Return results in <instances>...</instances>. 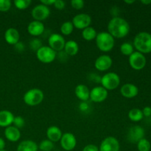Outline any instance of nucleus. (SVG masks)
Segmentation results:
<instances>
[{"mask_svg": "<svg viewBox=\"0 0 151 151\" xmlns=\"http://www.w3.org/2000/svg\"><path fill=\"white\" fill-rule=\"evenodd\" d=\"M88 104H87L86 102H82V103L80 104V109H81V111H86L87 109H88Z\"/></svg>", "mask_w": 151, "mask_h": 151, "instance_id": "a19ab883", "label": "nucleus"}, {"mask_svg": "<svg viewBox=\"0 0 151 151\" xmlns=\"http://www.w3.org/2000/svg\"><path fill=\"white\" fill-rule=\"evenodd\" d=\"M108 94V91L103 86H95L90 90L89 100L93 103H103L107 99Z\"/></svg>", "mask_w": 151, "mask_h": 151, "instance_id": "4468645a", "label": "nucleus"}, {"mask_svg": "<svg viewBox=\"0 0 151 151\" xmlns=\"http://www.w3.org/2000/svg\"><path fill=\"white\" fill-rule=\"evenodd\" d=\"M83 151H99V147L93 144L87 145L83 147Z\"/></svg>", "mask_w": 151, "mask_h": 151, "instance_id": "e433bc0d", "label": "nucleus"}, {"mask_svg": "<svg viewBox=\"0 0 151 151\" xmlns=\"http://www.w3.org/2000/svg\"><path fill=\"white\" fill-rule=\"evenodd\" d=\"M44 98V92L37 88H30L25 92L23 96V100L29 106H36L42 103Z\"/></svg>", "mask_w": 151, "mask_h": 151, "instance_id": "20e7f679", "label": "nucleus"}, {"mask_svg": "<svg viewBox=\"0 0 151 151\" xmlns=\"http://www.w3.org/2000/svg\"><path fill=\"white\" fill-rule=\"evenodd\" d=\"M60 144L64 150L71 151L74 150L77 145L76 137L72 133H64L60 139Z\"/></svg>", "mask_w": 151, "mask_h": 151, "instance_id": "ddd939ff", "label": "nucleus"}, {"mask_svg": "<svg viewBox=\"0 0 151 151\" xmlns=\"http://www.w3.org/2000/svg\"><path fill=\"white\" fill-rule=\"evenodd\" d=\"M4 147H5V142L2 138L0 137V150H4Z\"/></svg>", "mask_w": 151, "mask_h": 151, "instance_id": "79ce46f5", "label": "nucleus"}, {"mask_svg": "<svg viewBox=\"0 0 151 151\" xmlns=\"http://www.w3.org/2000/svg\"><path fill=\"white\" fill-rule=\"evenodd\" d=\"M120 94L125 98H134L139 94V88L132 83H125L120 88Z\"/></svg>", "mask_w": 151, "mask_h": 151, "instance_id": "f3484780", "label": "nucleus"}, {"mask_svg": "<svg viewBox=\"0 0 151 151\" xmlns=\"http://www.w3.org/2000/svg\"><path fill=\"white\" fill-rule=\"evenodd\" d=\"M91 22V17L86 13H79L74 16L72 21L74 27L82 30L88 27H90Z\"/></svg>", "mask_w": 151, "mask_h": 151, "instance_id": "f8f14e48", "label": "nucleus"}, {"mask_svg": "<svg viewBox=\"0 0 151 151\" xmlns=\"http://www.w3.org/2000/svg\"><path fill=\"white\" fill-rule=\"evenodd\" d=\"M20 35L16 28L10 27L8 28L4 32V40L6 42L10 45H13L17 44L19 41Z\"/></svg>", "mask_w": 151, "mask_h": 151, "instance_id": "a211bd4d", "label": "nucleus"}, {"mask_svg": "<svg viewBox=\"0 0 151 151\" xmlns=\"http://www.w3.org/2000/svg\"><path fill=\"white\" fill-rule=\"evenodd\" d=\"M13 124V126L17 128L18 129H20V128H23V127L24 126L25 120L22 116H16L14 117Z\"/></svg>", "mask_w": 151, "mask_h": 151, "instance_id": "473e14b6", "label": "nucleus"}, {"mask_svg": "<svg viewBox=\"0 0 151 151\" xmlns=\"http://www.w3.org/2000/svg\"><path fill=\"white\" fill-rule=\"evenodd\" d=\"M108 32L114 38H123L130 32V25L123 18L114 17L108 24Z\"/></svg>", "mask_w": 151, "mask_h": 151, "instance_id": "f257e3e1", "label": "nucleus"}, {"mask_svg": "<svg viewBox=\"0 0 151 151\" xmlns=\"http://www.w3.org/2000/svg\"><path fill=\"white\" fill-rule=\"evenodd\" d=\"M150 142L147 139L143 138L137 143V149L139 151H150Z\"/></svg>", "mask_w": 151, "mask_h": 151, "instance_id": "c756f323", "label": "nucleus"}, {"mask_svg": "<svg viewBox=\"0 0 151 151\" xmlns=\"http://www.w3.org/2000/svg\"><path fill=\"white\" fill-rule=\"evenodd\" d=\"M54 6L58 10H63L66 6V3L63 0H55L54 3Z\"/></svg>", "mask_w": 151, "mask_h": 151, "instance_id": "c9c22d12", "label": "nucleus"}, {"mask_svg": "<svg viewBox=\"0 0 151 151\" xmlns=\"http://www.w3.org/2000/svg\"><path fill=\"white\" fill-rule=\"evenodd\" d=\"M128 62L132 69L139 71L144 69L145 66H146L147 60L144 54L136 51L129 56Z\"/></svg>", "mask_w": 151, "mask_h": 151, "instance_id": "0eeeda50", "label": "nucleus"}, {"mask_svg": "<svg viewBox=\"0 0 151 151\" xmlns=\"http://www.w3.org/2000/svg\"><path fill=\"white\" fill-rule=\"evenodd\" d=\"M57 57V52L49 46H42L36 52V58L43 63H50L54 61Z\"/></svg>", "mask_w": 151, "mask_h": 151, "instance_id": "423d86ee", "label": "nucleus"}, {"mask_svg": "<svg viewBox=\"0 0 151 151\" xmlns=\"http://www.w3.org/2000/svg\"><path fill=\"white\" fill-rule=\"evenodd\" d=\"M50 7L40 3L32 8L31 16L33 20L42 22V21L46 20L50 16Z\"/></svg>", "mask_w": 151, "mask_h": 151, "instance_id": "6e6552de", "label": "nucleus"}, {"mask_svg": "<svg viewBox=\"0 0 151 151\" xmlns=\"http://www.w3.org/2000/svg\"><path fill=\"white\" fill-rule=\"evenodd\" d=\"M4 137L8 141L11 142H16L21 138V131L13 125L7 127L4 130Z\"/></svg>", "mask_w": 151, "mask_h": 151, "instance_id": "6ab92c4d", "label": "nucleus"}, {"mask_svg": "<svg viewBox=\"0 0 151 151\" xmlns=\"http://www.w3.org/2000/svg\"><path fill=\"white\" fill-rule=\"evenodd\" d=\"M38 146L41 151H52L54 149V143L49 139L42 140Z\"/></svg>", "mask_w": 151, "mask_h": 151, "instance_id": "c85d7f7f", "label": "nucleus"}, {"mask_svg": "<svg viewBox=\"0 0 151 151\" xmlns=\"http://www.w3.org/2000/svg\"><path fill=\"white\" fill-rule=\"evenodd\" d=\"M143 114L142 111L140 110L139 109H132L128 112V118L133 122H139L143 119Z\"/></svg>", "mask_w": 151, "mask_h": 151, "instance_id": "a878e982", "label": "nucleus"}, {"mask_svg": "<svg viewBox=\"0 0 151 151\" xmlns=\"http://www.w3.org/2000/svg\"><path fill=\"white\" fill-rule=\"evenodd\" d=\"M101 86L107 91H112L117 88L120 84V78L115 72H107L100 78Z\"/></svg>", "mask_w": 151, "mask_h": 151, "instance_id": "39448f33", "label": "nucleus"}, {"mask_svg": "<svg viewBox=\"0 0 151 151\" xmlns=\"http://www.w3.org/2000/svg\"><path fill=\"white\" fill-rule=\"evenodd\" d=\"M141 3L143 4H146V5H147V4H151V0H142Z\"/></svg>", "mask_w": 151, "mask_h": 151, "instance_id": "37998d69", "label": "nucleus"}, {"mask_svg": "<svg viewBox=\"0 0 151 151\" xmlns=\"http://www.w3.org/2000/svg\"><path fill=\"white\" fill-rule=\"evenodd\" d=\"M14 47H15V50H16L17 52H23L25 49L24 48L25 47L23 43L20 42V41H19L17 44H15Z\"/></svg>", "mask_w": 151, "mask_h": 151, "instance_id": "4c0bfd02", "label": "nucleus"}, {"mask_svg": "<svg viewBox=\"0 0 151 151\" xmlns=\"http://www.w3.org/2000/svg\"><path fill=\"white\" fill-rule=\"evenodd\" d=\"M14 5L19 10H25L30 6L31 0H15Z\"/></svg>", "mask_w": 151, "mask_h": 151, "instance_id": "7c9ffc66", "label": "nucleus"}, {"mask_svg": "<svg viewBox=\"0 0 151 151\" xmlns=\"http://www.w3.org/2000/svg\"><path fill=\"white\" fill-rule=\"evenodd\" d=\"M119 50H120V52L123 55L130 56L134 52V47L131 43L125 42L121 44Z\"/></svg>", "mask_w": 151, "mask_h": 151, "instance_id": "cd10ccee", "label": "nucleus"}, {"mask_svg": "<svg viewBox=\"0 0 151 151\" xmlns=\"http://www.w3.org/2000/svg\"><path fill=\"white\" fill-rule=\"evenodd\" d=\"M48 44L49 47L57 52L63 51L66 41L64 37L61 34L52 33L49 37Z\"/></svg>", "mask_w": 151, "mask_h": 151, "instance_id": "1a4fd4ad", "label": "nucleus"}, {"mask_svg": "<svg viewBox=\"0 0 151 151\" xmlns=\"http://www.w3.org/2000/svg\"><path fill=\"white\" fill-rule=\"evenodd\" d=\"M71 5L75 10H81L84 7L85 2L83 0H72L71 1Z\"/></svg>", "mask_w": 151, "mask_h": 151, "instance_id": "f704fd0d", "label": "nucleus"}, {"mask_svg": "<svg viewBox=\"0 0 151 151\" xmlns=\"http://www.w3.org/2000/svg\"><path fill=\"white\" fill-rule=\"evenodd\" d=\"M113 64V60L109 55H102L99 56L94 62V67L100 72L108 71Z\"/></svg>", "mask_w": 151, "mask_h": 151, "instance_id": "2eb2a0df", "label": "nucleus"}, {"mask_svg": "<svg viewBox=\"0 0 151 151\" xmlns=\"http://www.w3.org/2000/svg\"><path fill=\"white\" fill-rule=\"evenodd\" d=\"M96 45L99 50L108 52L113 50L114 47V38L108 32H100L97 33L95 38Z\"/></svg>", "mask_w": 151, "mask_h": 151, "instance_id": "7ed1b4c3", "label": "nucleus"}, {"mask_svg": "<svg viewBox=\"0 0 151 151\" xmlns=\"http://www.w3.org/2000/svg\"><path fill=\"white\" fill-rule=\"evenodd\" d=\"M75 94L77 98L81 102H86L89 100L90 90L88 87L84 84H79L75 87Z\"/></svg>", "mask_w": 151, "mask_h": 151, "instance_id": "aec40b11", "label": "nucleus"}, {"mask_svg": "<svg viewBox=\"0 0 151 151\" xmlns=\"http://www.w3.org/2000/svg\"><path fill=\"white\" fill-rule=\"evenodd\" d=\"M17 151H38V146L35 142L32 140H23L18 145Z\"/></svg>", "mask_w": 151, "mask_h": 151, "instance_id": "5701e85b", "label": "nucleus"}, {"mask_svg": "<svg viewBox=\"0 0 151 151\" xmlns=\"http://www.w3.org/2000/svg\"><path fill=\"white\" fill-rule=\"evenodd\" d=\"M137 52L142 54L151 52V34L147 32H140L136 35L133 44Z\"/></svg>", "mask_w": 151, "mask_h": 151, "instance_id": "f03ea898", "label": "nucleus"}, {"mask_svg": "<svg viewBox=\"0 0 151 151\" xmlns=\"http://www.w3.org/2000/svg\"><path fill=\"white\" fill-rule=\"evenodd\" d=\"M15 116L11 111L7 110L0 111V127L7 128L13 124Z\"/></svg>", "mask_w": 151, "mask_h": 151, "instance_id": "4be33fe9", "label": "nucleus"}, {"mask_svg": "<svg viewBox=\"0 0 151 151\" xmlns=\"http://www.w3.org/2000/svg\"><path fill=\"white\" fill-rule=\"evenodd\" d=\"M145 130L140 125H134L129 128L127 134V140L133 144H137L145 137Z\"/></svg>", "mask_w": 151, "mask_h": 151, "instance_id": "9d476101", "label": "nucleus"}, {"mask_svg": "<svg viewBox=\"0 0 151 151\" xmlns=\"http://www.w3.org/2000/svg\"><path fill=\"white\" fill-rule=\"evenodd\" d=\"M143 116H146V117H149L151 116V108L150 106H146L142 110Z\"/></svg>", "mask_w": 151, "mask_h": 151, "instance_id": "58836bf2", "label": "nucleus"}, {"mask_svg": "<svg viewBox=\"0 0 151 151\" xmlns=\"http://www.w3.org/2000/svg\"><path fill=\"white\" fill-rule=\"evenodd\" d=\"M120 145L119 141L114 137H108L100 143L99 151H119Z\"/></svg>", "mask_w": 151, "mask_h": 151, "instance_id": "9b49d317", "label": "nucleus"}, {"mask_svg": "<svg viewBox=\"0 0 151 151\" xmlns=\"http://www.w3.org/2000/svg\"><path fill=\"white\" fill-rule=\"evenodd\" d=\"M42 46L41 40H39L38 38H33L29 42V47L32 51L37 52Z\"/></svg>", "mask_w": 151, "mask_h": 151, "instance_id": "2f4dec72", "label": "nucleus"}, {"mask_svg": "<svg viewBox=\"0 0 151 151\" xmlns=\"http://www.w3.org/2000/svg\"><path fill=\"white\" fill-rule=\"evenodd\" d=\"M74 29H75V27H74L72 22H70V21H67V22H65L62 24L61 26H60V30L62 35L68 36V35H71Z\"/></svg>", "mask_w": 151, "mask_h": 151, "instance_id": "bb28decb", "label": "nucleus"}, {"mask_svg": "<svg viewBox=\"0 0 151 151\" xmlns=\"http://www.w3.org/2000/svg\"><path fill=\"white\" fill-rule=\"evenodd\" d=\"M63 51L67 55L75 56L79 52V45L74 40H69V41H66Z\"/></svg>", "mask_w": 151, "mask_h": 151, "instance_id": "b1692460", "label": "nucleus"}, {"mask_svg": "<svg viewBox=\"0 0 151 151\" xmlns=\"http://www.w3.org/2000/svg\"><path fill=\"white\" fill-rule=\"evenodd\" d=\"M45 30L44 24L41 22L32 21L27 26V32L29 35L33 37H38L42 35Z\"/></svg>", "mask_w": 151, "mask_h": 151, "instance_id": "dca6fc26", "label": "nucleus"}, {"mask_svg": "<svg viewBox=\"0 0 151 151\" xmlns=\"http://www.w3.org/2000/svg\"><path fill=\"white\" fill-rule=\"evenodd\" d=\"M0 151H8V150H0Z\"/></svg>", "mask_w": 151, "mask_h": 151, "instance_id": "a18cd8bd", "label": "nucleus"}, {"mask_svg": "<svg viewBox=\"0 0 151 151\" xmlns=\"http://www.w3.org/2000/svg\"><path fill=\"white\" fill-rule=\"evenodd\" d=\"M11 7V1L10 0H0V11L7 12Z\"/></svg>", "mask_w": 151, "mask_h": 151, "instance_id": "72a5a7b5", "label": "nucleus"}, {"mask_svg": "<svg viewBox=\"0 0 151 151\" xmlns=\"http://www.w3.org/2000/svg\"><path fill=\"white\" fill-rule=\"evenodd\" d=\"M46 135L47 137V139L50 140L53 143L60 142V138H61L63 133L61 130L55 125H52L47 128L46 131Z\"/></svg>", "mask_w": 151, "mask_h": 151, "instance_id": "412c9836", "label": "nucleus"}, {"mask_svg": "<svg viewBox=\"0 0 151 151\" xmlns=\"http://www.w3.org/2000/svg\"><path fill=\"white\" fill-rule=\"evenodd\" d=\"M135 2V1H134V0H131V1H129V0H125V3H126V4H133V3H134Z\"/></svg>", "mask_w": 151, "mask_h": 151, "instance_id": "c03bdc74", "label": "nucleus"}, {"mask_svg": "<svg viewBox=\"0 0 151 151\" xmlns=\"http://www.w3.org/2000/svg\"><path fill=\"white\" fill-rule=\"evenodd\" d=\"M97 32L96 29L92 27H88L82 30V37L84 40L87 41H91L95 39Z\"/></svg>", "mask_w": 151, "mask_h": 151, "instance_id": "393cba45", "label": "nucleus"}, {"mask_svg": "<svg viewBox=\"0 0 151 151\" xmlns=\"http://www.w3.org/2000/svg\"><path fill=\"white\" fill-rule=\"evenodd\" d=\"M55 1V0H42V1H41V2L40 3L44 4V5L49 7V6L54 5Z\"/></svg>", "mask_w": 151, "mask_h": 151, "instance_id": "ea45409f", "label": "nucleus"}]
</instances>
